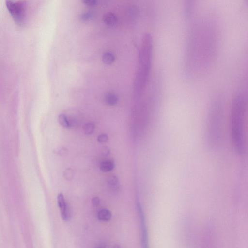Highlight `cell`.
<instances>
[{
    "label": "cell",
    "mask_w": 248,
    "mask_h": 248,
    "mask_svg": "<svg viewBox=\"0 0 248 248\" xmlns=\"http://www.w3.org/2000/svg\"><path fill=\"white\" fill-rule=\"evenodd\" d=\"M114 163L111 160H106L102 161L100 165V170L104 172H108L114 168Z\"/></svg>",
    "instance_id": "ba28073f"
},
{
    "label": "cell",
    "mask_w": 248,
    "mask_h": 248,
    "mask_svg": "<svg viewBox=\"0 0 248 248\" xmlns=\"http://www.w3.org/2000/svg\"><path fill=\"white\" fill-rule=\"evenodd\" d=\"M153 39L150 34L144 35L139 58V66L135 82V91L140 95L143 91L148 80L153 57Z\"/></svg>",
    "instance_id": "7a4b0ae2"
},
{
    "label": "cell",
    "mask_w": 248,
    "mask_h": 248,
    "mask_svg": "<svg viewBox=\"0 0 248 248\" xmlns=\"http://www.w3.org/2000/svg\"><path fill=\"white\" fill-rule=\"evenodd\" d=\"M58 121L59 124L63 128H68L70 126V122L65 114H60L58 118Z\"/></svg>",
    "instance_id": "8fae6325"
},
{
    "label": "cell",
    "mask_w": 248,
    "mask_h": 248,
    "mask_svg": "<svg viewBox=\"0 0 248 248\" xmlns=\"http://www.w3.org/2000/svg\"><path fill=\"white\" fill-rule=\"evenodd\" d=\"M108 184L112 190H116L118 186V181L117 177L112 176L108 179Z\"/></svg>",
    "instance_id": "7c38bea8"
},
{
    "label": "cell",
    "mask_w": 248,
    "mask_h": 248,
    "mask_svg": "<svg viewBox=\"0 0 248 248\" xmlns=\"http://www.w3.org/2000/svg\"><path fill=\"white\" fill-rule=\"evenodd\" d=\"M93 17V13L88 11L83 13L81 16V18L83 21H88L91 20Z\"/></svg>",
    "instance_id": "5bb4252c"
},
{
    "label": "cell",
    "mask_w": 248,
    "mask_h": 248,
    "mask_svg": "<svg viewBox=\"0 0 248 248\" xmlns=\"http://www.w3.org/2000/svg\"><path fill=\"white\" fill-rule=\"evenodd\" d=\"M247 100L244 93H237L232 101L230 113L231 138L235 152L242 155L245 150V122Z\"/></svg>",
    "instance_id": "6da1fadb"
},
{
    "label": "cell",
    "mask_w": 248,
    "mask_h": 248,
    "mask_svg": "<svg viewBox=\"0 0 248 248\" xmlns=\"http://www.w3.org/2000/svg\"><path fill=\"white\" fill-rule=\"evenodd\" d=\"M57 202L62 218L65 221H69L71 217V212L62 193H60L58 194Z\"/></svg>",
    "instance_id": "5b68a950"
},
{
    "label": "cell",
    "mask_w": 248,
    "mask_h": 248,
    "mask_svg": "<svg viewBox=\"0 0 248 248\" xmlns=\"http://www.w3.org/2000/svg\"><path fill=\"white\" fill-rule=\"evenodd\" d=\"M111 216V212L110 210L103 208L98 212L97 217L99 220L106 222L110 220Z\"/></svg>",
    "instance_id": "52a82bcc"
},
{
    "label": "cell",
    "mask_w": 248,
    "mask_h": 248,
    "mask_svg": "<svg viewBox=\"0 0 248 248\" xmlns=\"http://www.w3.org/2000/svg\"><path fill=\"white\" fill-rule=\"evenodd\" d=\"M91 202L93 206L97 207L100 204V200L99 198L95 197L92 198Z\"/></svg>",
    "instance_id": "e0dca14e"
},
{
    "label": "cell",
    "mask_w": 248,
    "mask_h": 248,
    "mask_svg": "<svg viewBox=\"0 0 248 248\" xmlns=\"http://www.w3.org/2000/svg\"><path fill=\"white\" fill-rule=\"evenodd\" d=\"M223 119V106L218 100L212 104L209 111L206 124V137L208 145L216 148L221 137Z\"/></svg>",
    "instance_id": "3957f363"
},
{
    "label": "cell",
    "mask_w": 248,
    "mask_h": 248,
    "mask_svg": "<svg viewBox=\"0 0 248 248\" xmlns=\"http://www.w3.org/2000/svg\"><path fill=\"white\" fill-rule=\"evenodd\" d=\"M97 141L100 143H104L108 141V136L106 134H101L98 136Z\"/></svg>",
    "instance_id": "9a60e30c"
},
{
    "label": "cell",
    "mask_w": 248,
    "mask_h": 248,
    "mask_svg": "<svg viewBox=\"0 0 248 248\" xmlns=\"http://www.w3.org/2000/svg\"><path fill=\"white\" fill-rule=\"evenodd\" d=\"M103 22L108 26L115 25L117 21V18L116 15L111 12L106 13L103 17Z\"/></svg>",
    "instance_id": "8992f818"
},
{
    "label": "cell",
    "mask_w": 248,
    "mask_h": 248,
    "mask_svg": "<svg viewBox=\"0 0 248 248\" xmlns=\"http://www.w3.org/2000/svg\"><path fill=\"white\" fill-rule=\"evenodd\" d=\"M83 130L85 134H91L94 131V125L92 123H88L84 125Z\"/></svg>",
    "instance_id": "4fadbf2b"
},
{
    "label": "cell",
    "mask_w": 248,
    "mask_h": 248,
    "mask_svg": "<svg viewBox=\"0 0 248 248\" xmlns=\"http://www.w3.org/2000/svg\"><path fill=\"white\" fill-rule=\"evenodd\" d=\"M96 248H106L105 246L103 245L98 246Z\"/></svg>",
    "instance_id": "ac0fdd59"
},
{
    "label": "cell",
    "mask_w": 248,
    "mask_h": 248,
    "mask_svg": "<svg viewBox=\"0 0 248 248\" xmlns=\"http://www.w3.org/2000/svg\"><path fill=\"white\" fill-rule=\"evenodd\" d=\"M5 5L15 22L22 26L27 17V4L25 1L6 0Z\"/></svg>",
    "instance_id": "277c9868"
},
{
    "label": "cell",
    "mask_w": 248,
    "mask_h": 248,
    "mask_svg": "<svg viewBox=\"0 0 248 248\" xmlns=\"http://www.w3.org/2000/svg\"><path fill=\"white\" fill-rule=\"evenodd\" d=\"M85 5L89 6H93L96 5L98 1L96 0H84L82 1Z\"/></svg>",
    "instance_id": "2e32d148"
},
{
    "label": "cell",
    "mask_w": 248,
    "mask_h": 248,
    "mask_svg": "<svg viewBox=\"0 0 248 248\" xmlns=\"http://www.w3.org/2000/svg\"><path fill=\"white\" fill-rule=\"evenodd\" d=\"M106 103L109 106L116 105L118 102L117 96L113 93H107L105 97Z\"/></svg>",
    "instance_id": "9c48e42d"
},
{
    "label": "cell",
    "mask_w": 248,
    "mask_h": 248,
    "mask_svg": "<svg viewBox=\"0 0 248 248\" xmlns=\"http://www.w3.org/2000/svg\"><path fill=\"white\" fill-rule=\"evenodd\" d=\"M102 60L105 64L109 65L114 62L115 56L110 52H106L102 55Z\"/></svg>",
    "instance_id": "30bf717a"
}]
</instances>
